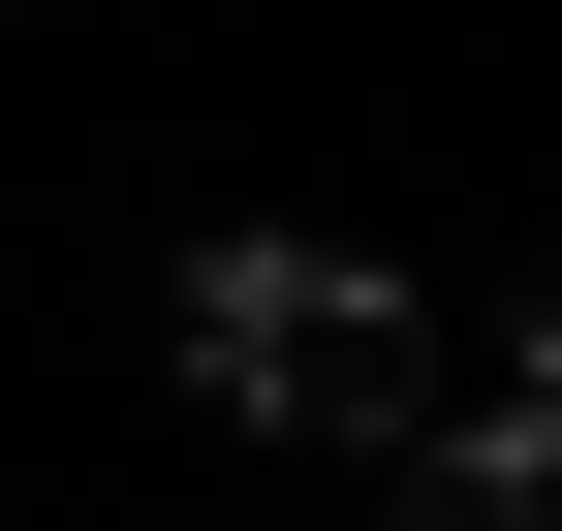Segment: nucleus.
Wrapping results in <instances>:
<instances>
[{"label":"nucleus","mask_w":562,"mask_h":531,"mask_svg":"<svg viewBox=\"0 0 562 531\" xmlns=\"http://www.w3.org/2000/svg\"><path fill=\"white\" fill-rule=\"evenodd\" d=\"M188 407H250V438H313V470H375V438L438 407V313H406V250L220 219V250H188Z\"/></svg>","instance_id":"nucleus-1"},{"label":"nucleus","mask_w":562,"mask_h":531,"mask_svg":"<svg viewBox=\"0 0 562 531\" xmlns=\"http://www.w3.org/2000/svg\"><path fill=\"white\" fill-rule=\"evenodd\" d=\"M562 470H531V438H375V531H531Z\"/></svg>","instance_id":"nucleus-2"}]
</instances>
